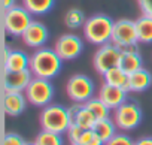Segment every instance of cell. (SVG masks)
<instances>
[{
  "instance_id": "obj_1",
  "label": "cell",
  "mask_w": 152,
  "mask_h": 145,
  "mask_svg": "<svg viewBox=\"0 0 152 145\" xmlns=\"http://www.w3.org/2000/svg\"><path fill=\"white\" fill-rule=\"evenodd\" d=\"M63 67V60L55 52L54 48L42 46L34 49V52L30 55V72L36 78L43 79H52L60 74Z\"/></svg>"
},
{
  "instance_id": "obj_32",
  "label": "cell",
  "mask_w": 152,
  "mask_h": 145,
  "mask_svg": "<svg viewBox=\"0 0 152 145\" xmlns=\"http://www.w3.org/2000/svg\"><path fill=\"white\" fill-rule=\"evenodd\" d=\"M27 145H36V144H34V141H33V142H27Z\"/></svg>"
},
{
  "instance_id": "obj_13",
  "label": "cell",
  "mask_w": 152,
  "mask_h": 145,
  "mask_svg": "<svg viewBox=\"0 0 152 145\" xmlns=\"http://www.w3.org/2000/svg\"><path fill=\"white\" fill-rule=\"evenodd\" d=\"M30 67V55L20 49H3V70L8 72H21Z\"/></svg>"
},
{
  "instance_id": "obj_12",
  "label": "cell",
  "mask_w": 152,
  "mask_h": 145,
  "mask_svg": "<svg viewBox=\"0 0 152 145\" xmlns=\"http://www.w3.org/2000/svg\"><path fill=\"white\" fill-rule=\"evenodd\" d=\"M31 79L33 74L30 72V69L21 72L3 70V91H26Z\"/></svg>"
},
{
  "instance_id": "obj_28",
  "label": "cell",
  "mask_w": 152,
  "mask_h": 145,
  "mask_svg": "<svg viewBox=\"0 0 152 145\" xmlns=\"http://www.w3.org/2000/svg\"><path fill=\"white\" fill-rule=\"evenodd\" d=\"M2 145H27V142L24 141V138L21 135L14 133V132H8L3 136Z\"/></svg>"
},
{
  "instance_id": "obj_3",
  "label": "cell",
  "mask_w": 152,
  "mask_h": 145,
  "mask_svg": "<svg viewBox=\"0 0 152 145\" xmlns=\"http://www.w3.org/2000/svg\"><path fill=\"white\" fill-rule=\"evenodd\" d=\"M39 124L42 130L54 132V133H66L69 126L72 124L69 108H64L57 103H49L48 106L42 108L39 115Z\"/></svg>"
},
{
  "instance_id": "obj_23",
  "label": "cell",
  "mask_w": 152,
  "mask_h": 145,
  "mask_svg": "<svg viewBox=\"0 0 152 145\" xmlns=\"http://www.w3.org/2000/svg\"><path fill=\"white\" fill-rule=\"evenodd\" d=\"M55 5V0H23V6L31 15H45Z\"/></svg>"
},
{
  "instance_id": "obj_15",
  "label": "cell",
  "mask_w": 152,
  "mask_h": 145,
  "mask_svg": "<svg viewBox=\"0 0 152 145\" xmlns=\"http://www.w3.org/2000/svg\"><path fill=\"white\" fill-rule=\"evenodd\" d=\"M127 94L128 91L124 90V88H118V87H113V85H109L106 82H103L99 88V93L97 96L113 111L116 109L118 106H121L124 102H127Z\"/></svg>"
},
{
  "instance_id": "obj_7",
  "label": "cell",
  "mask_w": 152,
  "mask_h": 145,
  "mask_svg": "<svg viewBox=\"0 0 152 145\" xmlns=\"http://www.w3.org/2000/svg\"><path fill=\"white\" fill-rule=\"evenodd\" d=\"M110 42L116 45L121 51L128 49L134 45H139L137 30H136V21L128 18H119L113 24L112 39Z\"/></svg>"
},
{
  "instance_id": "obj_6",
  "label": "cell",
  "mask_w": 152,
  "mask_h": 145,
  "mask_svg": "<svg viewBox=\"0 0 152 145\" xmlns=\"http://www.w3.org/2000/svg\"><path fill=\"white\" fill-rule=\"evenodd\" d=\"M94 82L84 74H75L66 82V94L73 103H85L94 97Z\"/></svg>"
},
{
  "instance_id": "obj_17",
  "label": "cell",
  "mask_w": 152,
  "mask_h": 145,
  "mask_svg": "<svg viewBox=\"0 0 152 145\" xmlns=\"http://www.w3.org/2000/svg\"><path fill=\"white\" fill-rule=\"evenodd\" d=\"M151 85H152V74L145 67H140L139 70L128 75V91L130 93H143Z\"/></svg>"
},
{
  "instance_id": "obj_4",
  "label": "cell",
  "mask_w": 152,
  "mask_h": 145,
  "mask_svg": "<svg viewBox=\"0 0 152 145\" xmlns=\"http://www.w3.org/2000/svg\"><path fill=\"white\" fill-rule=\"evenodd\" d=\"M31 14L21 5H17L11 9L2 11V26L6 35L11 36H23L27 27L31 24Z\"/></svg>"
},
{
  "instance_id": "obj_22",
  "label": "cell",
  "mask_w": 152,
  "mask_h": 145,
  "mask_svg": "<svg viewBox=\"0 0 152 145\" xmlns=\"http://www.w3.org/2000/svg\"><path fill=\"white\" fill-rule=\"evenodd\" d=\"M85 21H87L85 12L79 8H70L64 14V26L70 30H76L79 27H84Z\"/></svg>"
},
{
  "instance_id": "obj_31",
  "label": "cell",
  "mask_w": 152,
  "mask_h": 145,
  "mask_svg": "<svg viewBox=\"0 0 152 145\" xmlns=\"http://www.w3.org/2000/svg\"><path fill=\"white\" fill-rule=\"evenodd\" d=\"M14 6H17V0H2V11L11 9Z\"/></svg>"
},
{
  "instance_id": "obj_18",
  "label": "cell",
  "mask_w": 152,
  "mask_h": 145,
  "mask_svg": "<svg viewBox=\"0 0 152 145\" xmlns=\"http://www.w3.org/2000/svg\"><path fill=\"white\" fill-rule=\"evenodd\" d=\"M125 74H133V72L139 70L140 67H143V58L140 55L139 51H134V49H125L122 51L121 54V58H119V64H118Z\"/></svg>"
},
{
  "instance_id": "obj_2",
  "label": "cell",
  "mask_w": 152,
  "mask_h": 145,
  "mask_svg": "<svg viewBox=\"0 0 152 145\" xmlns=\"http://www.w3.org/2000/svg\"><path fill=\"white\" fill-rule=\"evenodd\" d=\"M115 21L106 14H94L84 24V38L93 45H104L110 42Z\"/></svg>"
},
{
  "instance_id": "obj_9",
  "label": "cell",
  "mask_w": 152,
  "mask_h": 145,
  "mask_svg": "<svg viewBox=\"0 0 152 145\" xmlns=\"http://www.w3.org/2000/svg\"><path fill=\"white\" fill-rule=\"evenodd\" d=\"M121 54H122V51L116 45H113L112 42L100 45L99 49L96 51L94 57H93V66H94L96 72H99L100 75H103L109 69L116 67L119 64Z\"/></svg>"
},
{
  "instance_id": "obj_11",
  "label": "cell",
  "mask_w": 152,
  "mask_h": 145,
  "mask_svg": "<svg viewBox=\"0 0 152 145\" xmlns=\"http://www.w3.org/2000/svg\"><path fill=\"white\" fill-rule=\"evenodd\" d=\"M48 38H49V32H48L46 26L43 23L34 21V20L31 21V24L27 27V30L21 36L24 45L28 48H33V49L45 46L48 42Z\"/></svg>"
},
{
  "instance_id": "obj_27",
  "label": "cell",
  "mask_w": 152,
  "mask_h": 145,
  "mask_svg": "<svg viewBox=\"0 0 152 145\" xmlns=\"http://www.w3.org/2000/svg\"><path fill=\"white\" fill-rule=\"evenodd\" d=\"M82 133H84V129L82 127H79L78 124H75V123H72L69 126L67 132H66V136H67V139H69L70 144H78Z\"/></svg>"
},
{
  "instance_id": "obj_8",
  "label": "cell",
  "mask_w": 152,
  "mask_h": 145,
  "mask_svg": "<svg viewBox=\"0 0 152 145\" xmlns=\"http://www.w3.org/2000/svg\"><path fill=\"white\" fill-rule=\"evenodd\" d=\"M26 97L30 105L37 108H45L52 102L54 97V85L51 84V79L36 78L33 77L31 82L26 88Z\"/></svg>"
},
{
  "instance_id": "obj_21",
  "label": "cell",
  "mask_w": 152,
  "mask_h": 145,
  "mask_svg": "<svg viewBox=\"0 0 152 145\" xmlns=\"http://www.w3.org/2000/svg\"><path fill=\"white\" fill-rule=\"evenodd\" d=\"M136 21V30L139 43H152V17L142 14Z\"/></svg>"
},
{
  "instance_id": "obj_10",
  "label": "cell",
  "mask_w": 152,
  "mask_h": 145,
  "mask_svg": "<svg viewBox=\"0 0 152 145\" xmlns=\"http://www.w3.org/2000/svg\"><path fill=\"white\" fill-rule=\"evenodd\" d=\"M54 49L63 61H72L81 55V52L84 49V43L78 35L64 33L55 40Z\"/></svg>"
},
{
  "instance_id": "obj_29",
  "label": "cell",
  "mask_w": 152,
  "mask_h": 145,
  "mask_svg": "<svg viewBox=\"0 0 152 145\" xmlns=\"http://www.w3.org/2000/svg\"><path fill=\"white\" fill-rule=\"evenodd\" d=\"M137 2H139V8L142 14L152 17V0H137Z\"/></svg>"
},
{
  "instance_id": "obj_25",
  "label": "cell",
  "mask_w": 152,
  "mask_h": 145,
  "mask_svg": "<svg viewBox=\"0 0 152 145\" xmlns=\"http://www.w3.org/2000/svg\"><path fill=\"white\" fill-rule=\"evenodd\" d=\"M36 145H63V138L60 133L48 132V130H40L34 139Z\"/></svg>"
},
{
  "instance_id": "obj_14",
  "label": "cell",
  "mask_w": 152,
  "mask_h": 145,
  "mask_svg": "<svg viewBox=\"0 0 152 145\" xmlns=\"http://www.w3.org/2000/svg\"><path fill=\"white\" fill-rule=\"evenodd\" d=\"M27 97L24 91H3V111L9 117L21 115L27 108Z\"/></svg>"
},
{
  "instance_id": "obj_30",
  "label": "cell",
  "mask_w": 152,
  "mask_h": 145,
  "mask_svg": "<svg viewBox=\"0 0 152 145\" xmlns=\"http://www.w3.org/2000/svg\"><path fill=\"white\" fill-rule=\"evenodd\" d=\"M134 145H152V136H143V138H139Z\"/></svg>"
},
{
  "instance_id": "obj_24",
  "label": "cell",
  "mask_w": 152,
  "mask_h": 145,
  "mask_svg": "<svg viewBox=\"0 0 152 145\" xmlns=\"http://www.w3.org/2000/svg\"><path fill=\"white\" fill-rule=\"evenodd\" d=\"M85 106L94 114V117L97 120H103V118H109L112 109L97 96V97H91L88 102H85Z\"/></svg>"
},
{
  "instance_id": "obj_33",
  "label": "cell",
  "mask_w": 152,
  "mask_h": 145,
  "mask_svg": "<svg viewBox=\"0 0 152 145\" xmlns=\"http://www.w3.org/2000/svg\"><path fill=\"white\" fill-rule=\"evenodd\" d=\"M70 145H82V144H70Z\"/></svg>"
},
{
  "instance_id": "obj_5",
  "label": "cell",
  "mask_w": 152,
  "mask_h": 145,
  "mask_svg": "<svg viewBox=\"0 0 152 145\" xmlns=\"http://www.w3.org/2000/svg\"><path fill=\"white\" fill-rule=\"evenodd\" d=\"M142 118H143L142 108L133 100H127L121 106L112 111V120L115 121L119 132L134 130L142 123Z\"/></svg>"
},
{
  "instance_id": "obj_16",
  "label": "cell",
  "mask_w": 152,
  "mask_h": 145,
  "mask_svg": "<svg viewBox=\"0 0 152 145\" xmlns=\"http://www.w3.org/2000/svg\"><path fill=\"white\" fill-rule=\"evenodd\" d=\"M69 114H70V120L72 123L78 124L79 127H82L84 130L93 129L97 118L94 117V114L85 106V103H75L73 106L69 108Z\"/></svg>"
},
{
  "instance_id": "obj_19",
  "label": "cell",
  "mask_w": 152,
  "mask_h": 145,
  "mask_svg": "<svg viewBox=\"0 0 152 145\" xmlns=\"http://www.w3.org/2000/svg\"><path fill=\"white\" fill-rule=\"evenodd\" d=\"M102 77H103V82L113 85V87H118V88H124L128 91V74H125L119 66L109 69Z\"/></svg>"
},
{
  "instance_id": "obj_20",
  "label": "cell",
  "mask_w": 152,
  "mask_h": 145,
  "mask_svg": "<svg viewBox=\"0 0 152 145\" xmlns=\"http://www.w3.org/2000/svg\"><path fill=\"white\" fill-rule=\"evenodd\" d=\"M94 133L103 141V142H107L110 138H113L116 133H118V127L115 124V121L112 120V117L109 118H103V120H97L94 127H93Z\"/></svg>"
},
{
  "instance_id": "obj_26",
  "label": "cell",
  "mask_w": 152,
  "mask_h": 145,
  "mask_svg": "<svg viewBox=\"0 0 152 145\" xmlns=\"http://www.w3.org/2000/svg\"><path fill=\"white\" fill-rule=\"evenodd\" d=\"M134 142L136 141H133L131 136H128L125 132H118L113 138L104 142V145H134Z\"/></svg>"
}]
</instances>
